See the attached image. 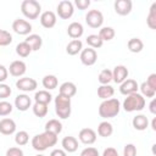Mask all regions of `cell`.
Returning a JSON list of instances; mask_svg holds the SVG:
<instances>
[{
	"instance_id": "6da1fadb",
	"label": "cell",
	"mask_w": 156,
	"mask_h": 156,
	"mask_svg": "<svg viewBox=\"0 0 156 156\" xmlns=\"http://www.w3.org/2000/svg\"><path fill=\"white\" fill-rule=\"evenodd\" d=\"M56 143H57V135L49 133V132L37 134L32 139V146L37 151H45L46 149L55 146Z\"/></svg>"
},
{
	"instance_id": "7a4b0ae2",
	"label": "cell",
	"mask_w": 156,
	"mask_h": 156,
	"mask_svg": "<svg viewBox=\"0 0 156 156\" xmlns=\"http://www.w3.org/2000/svg\"><path fill=\"white\" fill-rule=\"evenodd\" d=\"M121 110V102L118 101V99H107L104 100L100 106H99V115L100 117L107 119V118H113L119 113Z\"/></svg>"
},
{
	"instance_id": "3957f363",
	"label": "cell",
	"mask_w": 156,
	"mask_h": 156,
	"mask_svg": "<svg viewBox=\"0 0 156 156\" xmlns=\"http://www.w3.org/2000/svg\"><path fill=\"white\" fill-rule=\"evenodd\" d=\"M144 107H145V98L139 93L128 95L123 101V108L126 112L141 111Z\"/></svg>"
},
{
	"instance_id": "277c9868",
	"label": "cell",
	"mask_w": 156,
	"mask_h": 156,
	"mask_svg": "<svg viewBox=\"0 0 156 156\" xmlns=\"http://www.w3.org/2000/svg\"><path fill=\"white\" fill-rule=\"evenodd\" d=\"M71 98L63 95H57L55 98V112L61 119H66L71 116Z\"/></svg>"
},
{
	"instance_id": "5b68a950",
	"label": "cell",
	"mask_w": 156,
	"mask_h": 156,
	"mask_svg": "<svg viewBox=\"0 0 156 156\" xmlns=\"http://www.w3.org/2000/svg\"><path fill=\"white\" fill-rule=\"evenodd\" d=\"M21 11L28 20H35L41 12V5L37 0H23L21 4Z\"/></svg>"
},
{
	"instance_id": "8992f818",
	"label": "cell",
	"mask_w": 156,
	"mask_h": 156,
	"mask_svg": "<svg viewBox=\"0 0 156 156\" xmlns=\"http://www.w3.org/2000/svg\"><path fill=\"white\" fill-rule=\"evenodd\" d=\"M85 22L90 28H100L104 23V16L99 10H90L85 15Z\"/></svg>"
},
{
	"instance_id": "52a82bcc",
	"label": "cell",
	"mask_w": 156,
	"mask_h": 156,
	"mask_svg": "<svg viewBox=\"0 0 156 156\" xmlns=\"http://www.w3.org/2000/svg\"><path fill=\"white\" fill-rule=\"evenodd\" d=\"M73 12H74V7H73V4L69 1V0H62L58 2L57 5V15L62 20H68L73 16Z\"/></svg>"
},
{
	"instance_id": "ba28073f",
	"label": "cell",
	"mask_w": 156,
	"mask_h": 156,
	"mask_svg": "<svg viewBox=\"0 0 156 156\" xmlns=\"http://www.w3.org/2000/svg\"><path fill=\"white\" fill-rule=\"evenodd\" d=\"M12 29L15 33H17L20 35H28L32 32V24L26 20L17 18L12 23Z\"/></svg>"
},
{
	"instance_id": "9c48e42d",
	"label": "cell",
	"mask_w": 156,
	"mask_h": 156,
	"mask_svg": "<svg viewBox=\"0 0 156 156\" xmlns=\"http://www.w3.org/2000/svg\"><path fill=\"white\" fill-rule=\"evenodd\" d=\"M16 87L18 90H22L24 93L27 91H33L37 89L38 87V83L35 79L33 78H29V77H23V78H20L17 82H16Z\"/></svg>"
},
{
	"instance_id": "30bf717a",
	"label": "cell",
	"mask_w": 156,
	"mask_h": 156,
	"mask_svg": "<svg viewBox=\"0 0 156 156\" xmlns=\"http://www.w3.org/2000/svg\"><path fill=\"white\" fill-rule=\"evenodd\" d=\"M115 11L119 16H127L132 12L133 2L130 0H116L113 4Z\"/></svg>"
},
{
	"instance_id": "8fae6325",
	"label": "cell",
	"mask_w": 156,
	"mask_h": 156,
	"mask_svg": "<svg viewBox=\"0 0 156 156\" xmlns=\"http://www.w3.org/2000/svg\"><path fill=\"white\" fill-rule=\"evenodd\" d=\"M98 60V54L94 49L87 48L80 51V61L84 66H93Z\"/></svg>"
},
{
	"instance_id": "7c38bea8",
	"label": "cell",
	"mask_w": 156,
	"mask_h": 156,
	"mask_svg": "<svg viewBox=\"0 0 156 156\" xmlns=\"http://www.w3.org/2000/svg\"><path fill=\"white\" fill-rule=\"evenodd\" d=\"M128 74H129L128 68L126 66H123V65H118L112 71V80L115 83H117V84H121L126 79H128Z\"/></svg>"
},
{
	"instance_id": "4fadbf2b",
	"label": "cell",
	"mask_w": 156,
	"mask_h": 156,
	"mask_svg": "<svg viewBox=\"0 0 156 156\" xmlns=\"http://www.w3.org/2000/svg\"><path fill=\"white\" fill-rule=\"evenodd\" d=\"M138 89H139V85L134 79H126L123 83L119 84V93L126 96L138 93Z\"/></svg>"
},
{
	"instance_id": "5bb4252c",
	"label": "cell",
	"mask_w": 156,
	"mask_h": 156,
	"mask_svg": "<svg viewBox=\"0 0 156 156\" xmlns=\"http://www.w3.org/2000/svg\"><path fill=\"white\" fill-rule=\"evenodd\" d=\"M78 139L85 145H91L96 141V133L91 128H83L78 134Z\"/></svg>"
},
{
	"instance_id": "9a60e30c",
	"label": "cell",
	"mask_w": 156,
	"mask_h": 156,
	"mask_svg": "<svg viewBox=\"0 0 156 156\" xmlns=\"http://www.w3.org/2000/svg\"><path fill=\"white\" fill-rule=\"evenodd\" d=\"M56 21H57L56 15H55V12H52V11H45V12H43V13L40 15V23H41V26H43L44 28H46V29L52 28V27L56 24Z\"/></svg>"
},
{
	"instance_id": "2e32d148",
	"label": "cell",
	"mask_w": 156,
	"mask_h": 156,
	"mask_svg": "<svg viewBox=\"0 0 156 156\" xmlns=\"http://www.w3.org/2000/svg\"><path fill=\"white\" fill-rule=\"evenodd\" d=\"M26 71H27V66L21 60H16V61L11 62V65L9 67V72L13 77H21L26 73Z\"/></svg>"
},
{
	"instance_id": "e0dca14e",
	"label": "cell",
	"mask_w": 156,
	"mask_h": 156,
	"mask_svg": "<svg viewBox=\"0 0 156 156\" xmlns=\"http://www.w3.org/2000/svg\"><path fill=\"white\" fill-rule=\"evenodd\" d=\"M30 105H32V100L27 94H20L15 99V106L18 111L24 112L30 107Z\"/></svg>"
},
{
	"instance_id": "ac0fdd59",
	"label": "cell",
	"mask_w": 156,
	"mask_h": 156,
	"mask_svg": "<svg viewBox=\"0 0 156 156\" xmlns=\"http://www.w3.org/2000/svg\"><path fill=\"white\" fill-rule=\"evenodd\" d=\"M16 132V123L11 118H2L0 121V133L4 135H11Z\"/></svg>"
},
{
	"instance_id": "d6986e66",
	"label": "cell",
	"mask_w": 156,
	"mask_h": 156,
	"mask_svg": "<svg viewBox=\"0 0 156 156\" xmlns=\"http://www.w3.org/2000/svg\"><path fill=\"white\" fill-rule=\"evenodd\" d=\"M83 33H84V28L79 22H72L67 28V34L69 38H72V40L79 39L83 35Z\"/></svg>"
},
{
	"instance_id": "ffe728a7",
	"label": "cell",
	"mask_w": 156,
	"mask_h": 156,
	"mask_svg": "<svg viewBox=\"0 0 156 156\" xmlns=\"http://www.w3.org/2000/svg\"><path fill=\"white\" fill-rule=\"evenodd\" d=\"M58 94L63 95L66 98H72V96H74L77 94V87L72 82H65V83H62L60 85Z\"/></svg>"
},
{
	"instance_id": "44dd1931",
	"label": "cell",
	"mask_w": 156,
	"mask_h": 156,
	"mask_svg": "<svg viewBox=\"0 0 156 156\" xmlns=\"http://www.w3.org/2000/svg\"><path fill=\"white\" fill-rule=\"evenodd\" d=\"M61 145H62V149L66 151V152H74L77 151L78 149V140L74 138V136H65L61 141Z\"/></svg>"
},
{
	"instance_id": "7402d4cb",
	"label": "cell",
	"mask_w": 156,
	"mask_h": 156,
	"mask_svg": "<svg viewBox=\"0 0 156 156\" xmlns=\"http://www.w3.org/2000/svg\"><path fill=\"white\" fill-rule=\"evenodd\" d=\"M132 124L136 130H145L149 127V119L145 115H136L135 117H133Z\"/></svg>"
},
{
	"instance_id": "603a6c76",
	"label": "cell",
	"mask_w": 156,
	"mask_h": 156,
	"mask_svg": "<svg viewBox=\"0 0 156 156\" xmlns=\"http://www.w3.org/2000/svg\"><path fill=\"white\" fill-rule=\"evenodd\" d=\"M32 49V51H38L43 45V39L38 34H29L24 40Z\"/></svg>"
},
{
	"instance_id": "cb8c5ba5",
	"label": "cell",
	"mask_w": 156,
	"mask_h": 156,
	"mask_svg": "<svg viewBox=\"0 0 156 156\" xmlns=\"http://www.w3.org/2000/svg\"><path fill=\"white\" fill-rule=\"evenodd\" d=\"M45 132L52 133L55 135H58L62 132V123L58 119H49L45 123Z\"/></svg>"
},
{
	"instance_id": "d4e9b609",
	"label": "cell",
	"mask_w": 156,
	"mask_h": 156,
	"mask_svg": "<svg viewBox=\"0 0 156 156\" xmlns=\"http://www.w3.org/2000/svg\"><path fill=\"white\" fill-rule=\"evenodd\" d=\"M82 50H83V43H82L79 39H73V40H71V41L67 44V46H66V52H67L68 55H71V56L77 55V54L80 52Z\"/></svg>"
},
{
	"instance_id": "484cf974",
	"label": "cell",
	"mask_w": 156,
	"mask_h": 156,
	"mask_svg": "<svg viewBox=\"0 0 156 156\" xmlns=\"http://www.w3.org/2000/svg\"><path fill=\"white\" fill-rule=\"evenodd\" d=\"M115 94V89L110 85V84H106V85H100L98 88V96L102 100H107V99H111Z\"/></svg>"
},
{
	"instance_id": "4316f807",
	"label": "cell",
	"mask_w": 156,
	"mask_h": 156,
	"mask_svg": "<svg viewBox=\"0 0 156 156\" xmlns=\"http://www.w3.org/2000/svg\"><path fill=\"white\" fill-rule=\"evenodd\" d=\"M112 133H113V127H112V124L110 122L104 121V122H101L99 124V127H98V134L100 136L107 138V136H111Z\"/></svg>"
},
{
	"instance_id": "83f0119b",
	"label": "cell",
	"mask_w": 156,
	"mask_h": 156,
	"mask_svg": "<svg viewBox=\"0 0 156 156\" xmlns=\"http://www.w3.org/2000/svg\"><path fill=\"white\" fill-rule=\"evenodd\" d=\"M127 46H128V50H129L130 52L136 54V52H140V51L144 49V43H143L141 39H139V38H132V39L128 40Z\"/></svg>"
},
{
	"instance_id": "f1b7e54d",
	"label": "cell",
	"mask_w": 156,
	"mask_h": 156,
	"mask_svg": "<svg viewBox=\"0 0 156 156\" xmlns=\"http://www.w3.org/2000/svg\"><path fill=\"white\" fill-rule=\"evenodd\" d=\"M41 83H43V87L46 90H52V89H56L57 88L58 80H57L56 76H54V74H46L43 78V82Z\"/></svg>"
},
{
	"instance_id": "f546056e",
	"label": "cell",
	"mask_w": 156,
	"mask_h": 156,
	"mask_svg": "<svg viewBox=\"0 0 156 156\" xmlns=\"http://www.w3.org/2000/svg\"><path fill=\"white\" fill-rule=\"evenodd\" d=\"M34 100H35V102H40V104L49 105L50 101L52 100V96H51V94H50L48 90H39V91L35 93Z\"/></svg>"
},
{
	"instance_id": "4dcf8cb0",
	"label": "cell",
	"mask_w": 156,
	"mask_h": 156,
	"mask_svg": "<svg viewBox=\"0 0 156 156\" xmlns=\"http://www.w3.org/2000/svg\"><path fill=\"white\" fill-rule=\"evenodd\" d=\"M115 34L116 33H115V29L112 27H102L98 35L100 37V39L102 41H110L115 38Z\"/></svg>"
},
{
	"instance_id": "1f68e13d",
	"label": "cell",
	"mask_w": 156,
	"mask_h": 156,
	"mask_svg": "<svg viewBox=\"0 0 156 156\" xmlns=\"http://www.w3.org/2000/svg\"><path fill=\"white\" fill-rule=\"evenodd\" d=\"M87 44L89 45V48H91V49H99V48H101L102 46V44H104V41L100 39V37L98 35V34H90V35H88L87 37Z\"/></svg>"
},
{
	"instance_id": "d6a6232c",
	"label": "cell",
	"mask_w": 156,
	"mask_h": 156,
	"mask_svg": "<svg viewBox=\"0 0 156 156\" xmlns=\"http://www.w3.org/2000/svg\"><path fill=\"white\" fill-rule=\"evenodd\" d=\"M146 23H147L149 28L156 29V2H154L150 7L149 15L146 17Z\"/></svg>"
},
{
	"instance_id": "836d02e7",
	"label": "cell",
	"mask_w": 156,
	"mask_h": 156,
	"mask_svg": "<svg viewBox=\"0 0 156 156\" xmlns=\"http://www.w3.org/2000/svg\"><path fill=\"white\" fill-rule=\"evenodd\" d=\"M32 108H33V113H34L37 117H40V118L45 117V116L48 115V111H49L48 105L40 104V102H35Z\"/></svg>"
},
{
	"instance_id": "e575fe53",
	"label": "cell",
	"mask_w": 156,
	"mask_h": 156,
	"mask_svg": "<svg viewBox=\"0 0 156 156\" xmlns=\"http://www.w3.org/2000/svg\"><path fill=\"white\" fill-rule=\"evenodd\" d=\"M30 52H32V49H30V46L26 41H21L20 44H17V46H16V54L18 56L27 57V56H29Z\"/></svg>"
},
{
	"instance_id": "d590c367",
	"label": "cell",
	"mask_w": 156,
	"mask_h": 156,
	"mask_svg": "<svg viewBox=\"0 0 156 156\" xmlns=\"http://www.w3.org/2000/svg\"><path fill=\"white\" fill-rule=\"evenodd\" d=\"M98 80L101 85H106V84H110V82L112 80V71L105 68L102 69L100 73H99V77H98Z\"/></svg>"
},
{
	"instance_id": "8d00e7d4",
	"label": "cell",
	"mask_w": 156,
	"mask_h": 156,
	"mask_svg": "<svg viewBox=\"0 0 156 156\" xmlns=\"http://www.w3.org/2000/svg\"><path fill=\"white\" fill-rule=\"evenodd\" d=\"M29 141V134L26 130H20L15 135V143L18 146H23Z\"/></svg>"
},
{
	"instance_id": "74e56055",
	"label": "cell",
	"mask_w": 156,
	"mask_h": 156,
	"mask_svg": "<svg viewBox=\"0 0 156 156\" xmlns=\"http://www.w3.org/2000/svg\"><path fill=\"white\" fill-rule=\"evenodd\" d=\"M139 89H140L141 95H143L144 98H154V96H155V94H156V90H155V89H152V88H151L146 82H143V83L140 84Z\"/></svg>"
},
{
	"instance_id": "f35d334b",
	"label": "cell",
	"mask_w": 156,
	"mask_h": 156,
	"mask_svg": "<svg viewBox=\"0 0 156 156\" xmlns=\"http://www.w3.org/2000/svg\"><path fill=\"white\" fill-rule=\"evenodd\" d=\"M11 43H12V35L7 30L1 29V32H0V46H7Z\"/></svg>"
},
{
	"instance_id": "ab89813d",
	"label": "cell",
	"mask_w": 156,
	"mask_h": 156,
	"mask_svg": "<svg viewBox=\"0 0 156 156\" xmlns=\"http://www.w3.org/2000/svg\"><path fill=\"white\" fill-rule=\"evenodd\" d=\"M12 110H13V107L9 101H5V100L0 101V116L1 117H5V116L10 115L12 112Z\"/></svg>"
},
{
	"instance_id": "60d3db41",
	"label": "cell",
	"mask_w": 156,
	"mask_h": 156,
	"mask_svg": "<svg viewBox=\"0 0 156 156\" xmlns=\"http://www.w3.org/2000/svg\"><path fill=\"white\" fill-rule=\"evenodd\" d=\"M11 93H12V90H11V88H10L7 84L0 83V99H6V98H9V96L11 95Z\"/></svg>"
},
{
	"instance_id": "b9f144b4",
	"label": "cell",
	"mask_w": 156,
	"mask_h": 156,
	"mask_svg": "<svg viewBox=\"0 0 156 156\" xmlns=\"http://www.w3.org/2000/svg\"><path fill=\"white\" fill-rule=\"evenodd\" d=\"M123 156H136V146L134 144H127L123 149Z\"/></svg>"
},
{
	"instance_id": "7bdbcfd3",
	"label": "cell",
	"mask_w": 156,
	"mask_h": 156,
	"mask_svg": "<svg viewBox=\"0 0 156 156\" xmlns=\"http://www.w3.org/2000/svg\"><path fill=\"white\" fill-rule=\"evenodd\" d=\"M79 156H100V155H99L98 149H95L93 146H88L84 150H82V152H80Z\"/></svg>"
},
{
	"instance_id": "ee69618b",
	"label": "cell",
	"mask_w": 156,
	"mask_h": 156,
	"mask_svg": "<svg viewBox=\"0 0 156 156\" xmlns=\"http://www.w3.org/2000/svg\"><path fill=\"white\" fill-rule=\"evenodd\" d=\"M6 156H24V154L20 147L13 146V147H10L6 151Z\"/></svg>"
},
{
	"instance_id": "f6af8a7d",
	"label": "cell",
	"mask_w": 156,
	"mask_h": 156,
	"mask_svg": "<svg viewBox=\"0 0 156 156\" xmlns=\"http://www.w3.org/2000/svg\"><path fill=\"white\" fill-rule=\"evenodd\" d=\"M74 5L79 9V10H87L90 6V0H76Z\"/></svg>"
},
{
	"instance_id": "bcb514c9",
	"label": "cell",
	"mask_w": 156,
	"mask_h": 156,
	"mask_svg": "<svg viewBox=\"0 0 156 156\" xmlns=\"http://www.w3.org/2000/svg\"><path fill=\"white\" fill-rule=\"evenodd\" d=\"M7 76H9L7 68H6L4 65H0V83L5 82V80L7 79Z\"/></svg>"
},
{
	"instance_id": "7dc6e473",
	"label": "cell",
	"mask_w": 156,
	"mask_h": 156,
	"mask_svg": "<svg viewBox=\"0 0 156 156\" xmlns=\"http://www.w3.org/2000/svg\"><path fill=\"white\" fill-rule=\"evenodd\" d=\"M146 83H147L152 89H155V90H156V74H155V73H151V74L147 77Z\"/></svg>"
},
{
	"instance_id": "c3c4849f",
	"label": "cell",
	"mask_w": 156,
	"mask_h": 156,
	"mask_svg": "<svg viewBox=\"0 0 156 156\" xmlns=\"http://www.w3.org/2000/svg\"><path fill=\"white\" fill-rule=\"evenodd\" d=\"M102 156H119V155H118V152L115 147H107V149L104 150Z\"/></svg>"
},
{
	"instance_id": "681fc988",
	"label": "cell",
	"mask_w": 156,
	"mask_h": 156,
	"mask_svg": "<svg viewBox=\"0 0 156 156\" xmlns=\"http://www.w3.org/2000/svg\"><path fill=\"white\" fill-rule=\"evenodd\" d=\"M50 156H67V152L63 149H55L50 152Z\"/></svg>"
},
{
	"instance_id": "f907efd6",
	"label": "cell",
	"mask_w": 156,
	"mask_h": 156,
	"mask_svg": "<svg viewBox=\"0 0 156 156\" xmlns=\"http://www.w3.org/2000/svg\"><path fill=\"white\" fill-rule=\"evenodd\" d=\"M149 107H150V112L155 115V113H156V100H155V99H152V100H151V102H150Z\"/></svg>"
},
{
	"instance_id": "816d5d0a",
	"label": "cell",
	"mask_w": 156,
	"mask_h": 156,
	"mask_svg": "<svg viewBox=\"0 0 156 156\" xmlns=\"http://www.w3.org/2000/svg\"><path fill=\"white\" fill-rule=\"evenodd\" d=\"M151 128H152V130H156V118L152 119V122H151Z\"/></svg>"
},
{
	"instance_id": "f5cc1de1",
	"label": "cell",
	"mask_w": 156,
	"mask_h": 156,
	"mask_svg": "<svg viewBox=\"0 0 156 156\" xmlns=\"http://www.w3.org/2000/svg\"><path fill=\"white\" fill-rule=\"evenodd\" d=\"M37 156H44V155H41V154H39V155H37Z\"/></svg>"
},
{
	"instance_id": "db71d44e",
	"label": "cell",
	"mask_w": 156,
	"mask_h": 156,
	"mask_svg": "<svg viewBox=\"0 0 156 156\" xmlns=\"http://www.w3.org/2000/svg\"><path fill=\"white\" fill-rule=\"evenodd\" d=\"M0 32H1V29H0Z\"/></svg>"
}]
</instances>
